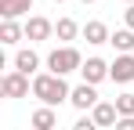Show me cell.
<instances>
[{
  "label": "cell",
  "mask_w": 134,
  "mask_h": 130,
  "mask_svg": "<svg viewBox=\"0 0 134 130\" xmlns=\"http://www.w3.org/2000/svg\"><path fill=\"white\" fill-rule=\"evenodd\" d=\"M33 98H40L44 108H54L72 98V87L65 83V76H54V72H40L33 76Z\"/></svg>",
  "instance_id": "1"
},
{
  "label": "cell",
  "mask_w": 134,
  "mask_h": 130,
  "mask_svg": "<svg viewBox=\"0 0 134 130\" xmlns=\"http://www.w3.org/2000/svg\"><path fill=\"white\" fill-rule=\"evenodd\" d=\"M47 69H51L54 76H65V72L83 69V58H80L76 47H54V51L47 54Z\"/></svg>",
  "instance_id": "2"
},
{
  "label": "cell",
  "mask_w": 134,
  "mask_h": 130,
  "mask_svg": "<svg viewBox=\"0 0 134 130\" xmlns=\"http://www.w3.org/2000/svg\"><path fill=\"white\" fill-rule=\"evenodd\" d=\"M0 90H4V98H25L29 90H33V83H29V76H22V72H7L4 80H0Z\"/></svg>",
  "instance_id": "3"
},
{
  "label": "cell",
  "mask_w": 134,
  "mask_h": 130,
  "mask_svg": "<svg viewBox=\"0 0 134 130\" xmlns=\"http://www.w3.org/2000/svg\"><path fill=\"white\" fill-rule=\"evenodd\" d=\"M51 36H54V25H51L44 15H29V22H25V40L40 43V40H51Z\"/></svg>",
  "instance_id": "4"
},
{
  "label": "cell",
  "mask_w": 134,
  "mask_h": 130,
  "mask_svg": "<svg viewBox=\"0 0 134 130\" xmlns=\"http://www.w3.org/2000/svg\"><path fill=\"white\" fill-rule=\"evenodd\" d=\"M69 105L72 108H80V112H94V108H98V90H94V87L91 83H80V87H72V98H69Z\"/></svg>",
  "instance_id": "5"
},
{
  "label": "cell",
  "mask_w": 134,
  "mask_h": 130,
  "mask_svg": "<svg viewBox=\"0 0 134 130\" xmlns=\"http://www.w3.org/2000/svg\"><path fill=\"white\" fill-rule=\"evenodd\" d=\"M109 80L112 83H131L134 80V54H116V62L109 65Z\"/></svg>",
  "instance_id": "6"
},
{
  "label": "cell",
  "mask_w": 134,
  "mask_h": 130,
  "mask_svg": "<svg viewBox=\"0 0 134 130\" xmlns=\"http://www.w3.org/2000/svg\"><path fill=\"white\" fill-rule=\"evenodd\" d=\"M80 72H83V83H91V87H98V83H102V80H105V76H109V62H102V58H87Z\"/></svg>",
  "instance_id": "7"
},
{
  "label": "cell",
  "mask_w": 134,
  "mask_h": 130,
  "mask_svg": "<svg viewBox=\"0 0 134 130\" xmlns=\"http://www.w3.org/2000/svg\"><path fill=\"white\" fill-rule=\"evenodd\" d=\"M40 69V54L33 51V47H25V51H18L15 54V72H22V76H33Z\"/></svg>",
  "instance_id": "8"
},
{
  "label": "cell",
  "mask_w": 134,
  "mask_h": 130,
  "mask_svg": "<svg viewBox=\"0 0 134 130\" xmlns=\"http://www.w3.org/2000/svg\"><path fill=\"white\" fill-rule=\"evenodd\" d=\"M29 11H33V0H0L4 22H15V18H22V15H29Z\"/></svg>",
  "instance_id": "9"
},
{
  "label": "cell",
  "mask_w": 134,
  "mask_h": 130,
  "mask_svg": "<svg viewBox=\"0 0 134 130\" xmlns=\"http://www.w3.org/2000/svg\"><path fill=\"white\" fill-rule=\"evenodd\" d=\"M91 119H94L98 127H112V130H116V123H120V112H116V105H109V101H98V108L91 112Z\"/></svg>",
  "instance_id": "10"
},
{
  "label": "cell",
  "mask_w": 134,
  "mask_h": 130,
  "mask_svg": "<svg viewBox=\"0 0 134 130\" xmlns=\"http://www.w3.org/2000/svg\"><path fill=\"white\" fill-rule=\"evenodd\" d=\"M83 40L98 47V43H109L112 33H109V25H105V22H87V25H83Z\"/></svg>",
  "instance_id": "11"
},
{
  "label": "cell",
  "mask_w": 134,
  "mask_h": 130,
  "mask_svg": "<svg viewBox=\"0 0 134 130\" xmlns=\"http://www.w3.org/2000/svg\"><path fill=\"white\" fill-rule=\"evenodd\" d=\"M80 33H83V29H80V25H76L72 18H58V22H54V36H58V40L65 43V47H72L69 40H76Z\"/></svg>",
  "instance_id": "12"
},
{
  "label": "cell",
  "mask_w": 134,
  "mask_h": 130,
  "mask_svg": "<svg viewBox=\"0 0 134 130\" xmlns=\"http://www.w3.org/2000/svg\"><path fill=\"white\" fill-rule=\"evenodd\" d=\"M29 123H33V130H54L58 127V116H54V108H36L29 116Z\"/></svg>",
  "instance_id": "13"
},
{
  "label": "cell",
  "mask_w": 134,
  "mask_h": 130,
  "mask_svg": "<svg viewBox=\"0 0 134 130\" xmlns=\"http://www.w3.org/2000/svg\"><path fill=\"white\" fill-rule=\"evenodd\" d=\"M22 36H25V25H18V22H4L0 25V43L11 47V43H18Z\"/></svg>",
  "instance_id": "14"
},
{
  "label": "cell",
  "mask_w": 134,
  "mask_h": 130,
  "mask_svg": "<svg viewBox=\"0 0 134 130\" xmlns=\"http://www.w3.org/2000/svg\"><path fill=\"white\" fill-rule=\"evenodd\" d=\"M109 43L120 51V54H131V51H134V33H131V29H116Z\"/></svg>",
  "instance_id": "15"
},
{
  "label": "cell",
  "mask_w": 134,
  "mask_h": 130,
  "mask_svg": "<svg viewBox=\"0 0 134 130\" xmlns=\"http://www.w3.org/2000/svg\"><path fill=\"white\" fill-rule=\"evenodd\" d=\"M112 105H116V112H120V119H134V94H120Z\"/></svg>",
  "instance_id": "16"
},
{
  "label": "cell",
  "mask_w": 134,
  "mask_h": 130,
  "mask_svg": "<svg viewBox=\"0 0 134 130\" xmlns=\"http://www.w3.org/2000/svg\"><path fill=\"white\" fill-rule=\"evenodd\" d=\"M72 130H98V123H94L91 116H80V119L72 123Z\"/></svg>",
  "instance_id": "17"
},
{
  "label": "cell",
  "mask_w": 134,
  "mask_h": 130,
  "mask_svg": "<svg viewBox=\"0 0 134 130\" xmlns=\"http://www.w3.org/2000/svg\"><path fill=\"white\" fill-rule=\"evenodd\" d=\"M123 22H127V29H131V33H134V4H131V7H127V11H123Z\"/></svg>",
  "instance_id": "18"
},
{
  "label": "cell",
  "mask_w": 134,
  "mask_h": 130,
  "mask_svg": "<svg viewBox=\"0 0 134 130\" xmlns=\"http://www.w3.org/2000/svg\"><path fill=\"white\" fill-rule=\"evenodd\" d=\"M116 130H134V119H120V123H116Z\"/></svg>",
  "instance_id": "19"
},
{
  "label": "cell",
  "mask_w": 134,
  "mask_h": 130,
  "mask_svg": "<svg viewBox=\"0 0 134 130\" xmlns=\"http://www.w3.org/2000/svg\"><path fill=\"white\" fill-rule=\"evenodd\" d=\"M80 4H98V0H80Z\"/></svg>",
  "instance_id": "20"
},
{
  "label": "cell",
  "mask_w": 134,
  "mask_h": 130,
  "mask_svg": "<svg viewBox=\"0 0 134 130\" xmlns=\"http://www.w3.org/2000/svg\"><path fill=\"white\" fill-rule=\"evenodd\" d=\"M123 4H127V7H131V4H134V0H123Z\"/></svg>",
  "instance_id": "21"
},
{
  "label": "cell",
  "mask_w": 134,
  "mask_h": 130,
  "mask_svg": "<svg viewBox=\"0 0 134 130\" xmlns=\"http://www.w3.org/2000/svg\"><path fill=\"white\" fill-rule=\"evenodd\" d=\"M54 4H65V0H54Z\"/></svg>",
  "instance_id": "22"
}]
</instances>
